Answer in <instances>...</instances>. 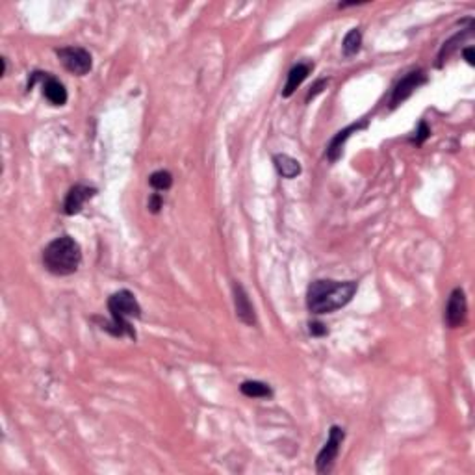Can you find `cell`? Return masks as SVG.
<instances>
[{
  "mask_svg": "<svg viewBox=\"0 0 475 475\" xmlns=\"http://www.w3.org/2000/svg\"><path fill=\"white\" fill-rule=\"evenodd\" d=\"M356 289H358L356 280L340 282V280L332 279H318L308 286L306 306L315 315L332 314L336 310L344 308L351 303Z\"/></svg>",
  "mask_w": 475,
  "mask_h": 475,
  "instance_id": "6da1fadb",
  "label": "cell"
},
{
  "mask_svg": "<svg viewBox=\"0 0 475 475\" xmlns=\"http://www.w3.org/2000/svg\"><path fill=\"white\" fill-rule=\"evenodd\" d=\"M108 310L112 314V321H100V329L108 332L114 338H124L129 336L130 340L138 338L136 329L132 327L130 320L141 318V306L136 299V295L130 289H119L115 294L110 295Z\"/></svg>",
  "mask_w": 475,
  "mask_h": 475,
  "instance_id": "7a4b0ae2",
  "label": "cell"
},
{
  "mask_svg": "<svg viewBox=\"0 0 475 475\" xmlns=\"http://www.w3.org/2000/svg\"><path fill=\"white\" fill-rule=\"evenodd\" d=\"M82 263V249L71 236L54 238L43 249V266L56 277H69L77 273Z\"/></svg>",
  "mask_w": 475,
  "mask_h": 475,
  "instance_id": "3957f363",
  "label": "cell"
},
{
  "mask_svg": "<svg viewBox=\"0 0 475 475\" xmlns=\"http://www.w3.org/2000/svg\"><path fill=\"white\" fill-rule=\"evenodd\" d=\"M344 438H346V431L338 427V425H332L325 445L321 448V451L315 457V470H318V474L323 475L332 470V466H334L336 459H338V453H340V445Z\"/></svg>",
  "mask_w": 475,
  "mask_h": 475,
  "instance_id": "277c9868",
  "label": "cell"
},
{
  "mask_svg": "<svg viewBox=\"0 0 475 475\" xmlns=\"http://www.w3.org/2000/svg\"><path fill=\"white\" fill-rule=\"evenodd\" d=\"M56 54L63 67L72 74H77V77H84L93 69V58L82 47L56 48Z\"/></svg>",
  "mask_w": 475,
  "mask_h": 475,
  "instance_id": "5b68a950",
  "label": "cell"
},
{
  "mask_svg": "<svg viewBox=\"0 0 475 475\" xmlns=\"http://www.w3.org/2000/svg\"><path fill=\"white\" fill-rule=\"evenodd\" d=\"M424 84H427V74L422 69H416V71H410L408 74H405L392 91V97H390V106L396 108L399 104H403L410 95L416 91L418 88H422Z\"/></svg>",
  "mask_w": 475,
  "mask_h": 475,
  "instance_id": "8992f818",
  "label": "cell"
},
{
  "mask_svg": "<svg viewBox=\"0 0 475 475\" xmlns=\"http://www.w3.org/2000/svg\"><path fill=\"white\" fill-rule=\"evenodd\" d=\"M466 315H468V301H466V294L462 288H455L451 292L448 305H445L444 321L450 329H459L464 325Z\"/></svg>",
  "mask_w": 475,
  "mask_h": 475,
  "instance_id": "52a82bcc",
  "label": "cell"
},
{
  "mask_svg": "<svg viewBox=\"0 0 475 475\" xmlns=\"http://www.w3.org/2000/svg\"><path fill=\"white\" fill-rule=\"evenodd\" d=\"M97 195V190L91 186H84V184H77L69 190L65 201H63V214L65 216H77L82 212L84 204L93 199Z\"/></svg>",
  "mask_w": 475,
  "mask_h": 475,
  "instance_id": "ba28073f",
  "label": "cell"
},
{
  "mask_svg": "<svg viewBox=\"0 0 475 475\" xmlns=\"http://www.w3.org/2000/svg\"><path fill=\"white\" fill-rule=\"evenodd\" d=\"M233 292H234V306H236V315L238 320L245 323L249 327L256 325V314H254V306L249 299V294L245 292L240 282H234L233 285Z\"/></svg>",
  "mask_w": 475,
  "mask_h": 475,
  "instance_id": "9c48e42d",
  "label": "cell"
},
{
  "mask_svg": "<svg viewBox=\"0 0 475 475\" xmlns=\"http://www.w3.org/2000/svg\"><path fill=\"white\" fill-rule=\"evenodd\" d=\"M367 126V119H364V121H360V123H353L349 124L347 129L340 130L338 134L334 136L331 140V143H329V147H327V160L331 162V164H334V162L340 160L341 152H344V145H346V141L351 138L355 132H358V130H364Z\"/></svg>",
  "mask_w": 475,
  "mask_h": 475,
  "instance_id": "30bf717a",
  "label": "cell"
},
{
  "mask_svg": "<svg viewBox=\"0 0 475 475\" xmlns=\"http://www.w3.org/2000/svg\"><path fill=\"white\" fill-rule=\"evenodd\" d=\"M43 97L47 98L52 106H63L67 103V89L58 78L51 77L48 72H41Z\"/></svg>",
  "mask_w": 475,
  "mask_h": 475,
  "instance_id": "8fae6325",
  "label": "cell"
},
{
  "mask_svg": "<svg viewBox=\"0 0 475 475\" xmlns=\"http://www.w3.org/2000/svg\"><path fill=\"white\" fill-rule=\"evenodd\" d=\"M310 69H312L310 63H297V65H294V67L289 69L288 80H286V86L285 89H282V97L288 98L295 93V89L299 88L301 84L306 80Z\"/></svg>",
  "mask_w": 475,
  "mask_h": 475,
  "instance_id": "7c38bea8",
  "label": "cell"
},
{
  "mask_svg": "<svg viewBox=\"0 0 475 475\" xmlns=\"http://www.w3.org/2000/svg\"><path fill=\"white\" fill-rule=\"evenodd\" d=\"M273 164H275V169H277V173H279L282 178H288V181H292V178H295V176L301 175V164L295 160V158H292V156L275 155L273 156Z\"/></svg>",
  "mask_w": 475,
  "mask_h": 475,
  "instance_id": "4fadbf2b",
  "label": "cell"
},
{
  "mask_svg": "<svg viewBox=\"0 0 475 475\" xmlns=\"http://www.w3.org/2000/svg\"><path fill=\"white\" fill-rule=\"evenodd\" d=\"M240 392L245 398H256V399H269L273 398V390L269 384L262 381H245L240 386Z\"/></svg>",
  "mask_w": 475,
  "mask_h": 475,
  "instance_id": "5bb4252c",
  "label": "cell"
},
{
  "mask_svg": "<svg viewBox=\"0 0 475 475\" xmlns=\"http://www.w3.org/2000/svg\"><path fill=\"white\" fill-rule=\"evenodd\" d=\"M362 45V32L360 28H351L347 32L346 37H344V43H341V51H344V56L351 58L355 54H358Z\"/></svg>",
  "mask_w": 475,
  "mask_h": 475,
  "instance_id": "9a60e30c",
  "label": "cell"
},
{
  "mask_svg": "<svg viewBox=\"0 0 475 475\" xmlns=\"http://www.w3.org/2000/svg\"><path fill=\"white\" fill-rule=\"evenodd\" d=\"M149 184L155 188L156 191H167L171 186H173V175H171L169 171H155L152 175L149 176Z\"/></svg>",
  "mask_w": 475,
  "mask_h": 475,
  "instance_id": "2e32d148",
  "label": "cell"
},
{
  "mask_svg": "<svg viewBox=\"0 0 475 475\" xmlns=\"http://www.w3.org/2000/svg\"><path fill=\"white\" fill-rule=\"evenodd\" d=\"M429 138H431V129H429V124L425 123V121H419V124H418V130H416V136H414L412 140V143H416L419 147V145H424L425 141L429 140Z\"/></svg>",
  "mask_w": 475,
  "mask_h": 475,
  "instance_id": "e0dca14e",
  "label": "cell"
},
{
  "mask_svg": "<svg viewBox=\"0 0 475 475\" xmlns=\"http://www.w3.org/2000/svg\"><path fill=\"white\" fill-rule=\"evenodd\" d=\"M308 332L314 336V338H323V336L329 334L327 327L323 325V323H320V321H312V323H308Z\"/></svg>",
  "mask_w": 475,
  "mask_h": 475,
  "instance_id": "ac0fdd59",
  "label": "cell"
},
{
  "mask_svg": "<svg viewBox=\"0 0 475 475\" xmlns=\"http://www.w3.org/2000/svg\"><path fill=\"white\" fill-rule=\"evenodd\" d=\"M147 207H149V210L152 214L160 212L162 207H164V199H162L160 193H152V195L149 197V202H147Z\"/></svg>",
  "mask_w": 475,
  "mask_h": 475,
  "instance_id": "d6986e66",
  "label": "cell"
},
{
  "mask_svg": "<svg viewBox=\"0 0 475 475\" xmlns=\"http://www.w3.org/2000/svg\"><path fill=\"white\" fill-rule=\"evenodd\" d=\"M323 88H327V80H325V78H321V80H318V82H315L314 86H312V89H310L308 95H306V103H310L312 98L318 97V95H320L321 91H323Z\"/></svg>",
  "mask_w": 475,
  "mask_h": 475,
  "instance_id": "ffe728a7",
  "label": "cell"
},
{
  "mask_svg": "<svg viewBox=\"0 0 475 475\" xmlns=\"http://www.w3.org/2000/svg\"><path fill=\"white\" fill-rule=\"evenodd\" d=\"M462 56H464V60L470 65H475V48L474 47H466L464 51H462Z\"/></svg>",
  "mask_w": 475,
  "mask_h": 475,
  "instance_id": "44dd1931",
  "label": "cell"
}]
</instances>
